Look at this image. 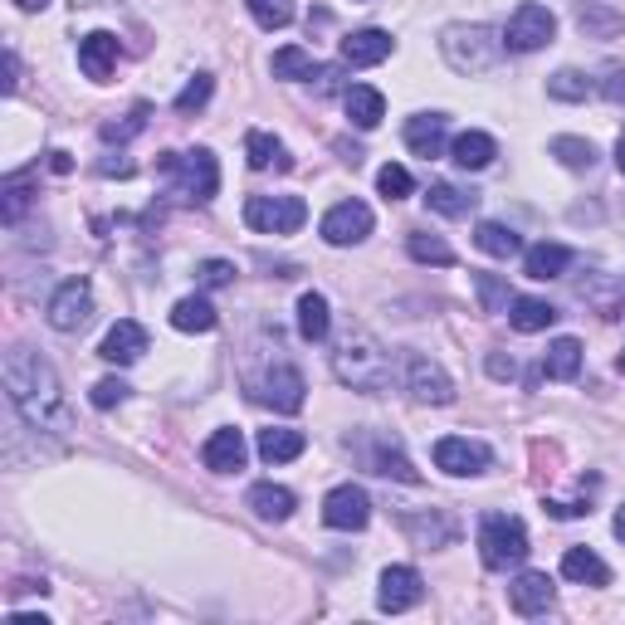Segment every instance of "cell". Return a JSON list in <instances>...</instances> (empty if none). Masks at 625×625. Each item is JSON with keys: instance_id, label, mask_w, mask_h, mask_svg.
I'll list each match as a JSON object with an SVG mask.
<instances>
[{"instance_id": "obj_26", "label": "cell", "mask_w": 625, "mask_h": 625, "mask_svg": "<svg viewBox=\"0 0 625 625\" xmlns=\"http://www.w3.org/2000/svg\"><path fill=\"white\" fill-rule=\"evenodd\" d=\"M450 156H455V166H460V172H484V166H494L498 142L488 138V132H460V138H455V148H450Z\"/></svg>"}, {"instance_id": "obj_25", "label": "cell", "mask_w": 625, "mask_h": 625, "mask_svg": "<svg viewBox=\"0 0 625 625\" xmlns=\"http://www.w3.org/2000/svg\"><path fill=\"white\" fill-rule=\"evenodd\" d=\"M567 264H571V249H567V245H547V239L523 255V274L538 279V284H547V279H562V274H567Z\"/></svg>"}, {"instance_id": "obj_23", "label": "cell", "mask_w": 625, "mask_h": 625, "mask_svg": "<svg viewBox=\"0 0 625 625\" xmlns=\"http://www.w3.org/2000/svg\"><path fill=\"white\" fill-rule=\"evenodd\" d=\"M342 108H347V118L357 122L362 132H372L381 118H387V98H381L372 83H352V89L342 93Z\"/></svg>"}, {"instance_id": "obj_53", "label": "cell", "mask_w": 625, "mask_h": 625, "mask_svg": "<svg viewBox=\"0 0 625 625\" xmlns=\"http://www.w3.org/2000/svg\"><path fill=\"white\" fill-rule=\"evenodd\" d=\"M616 166H621V176H625V132H621V142H616Z\"/></svg>"}, {"instance_id": "obj_19", "label": "cell", "mask_w": 625, "mask_h": 625, "mask_svg": "<svg viewBox=\"0 0 625 625\" xmlns=\"http://www.w3.org/2000/svg\"><path fill=\"white\" fill-rule=\"evenodd\" d=\"M342 64L352 69H372L381 64V59L391 55V35L387 30H352V35H342Z\"/></svg>"}, {"instance_id": "obj_5", "label": "cell", "mask_w": 625, "mask_h": 625, "mask_svg": "<svg viewBox=\"0 0 625 625\" xmlns=\"http://www.w3.org/2000/svg\"><path fill=\"white\" fill-rule=\"evenodd\" d=\"M156 166H162V172L176 181V191H181L186 201H196V205H205L215 191H221V166H215V156L205 148H196V152H162V156H156Z\"/></svg>"}, {"instance_id": "obj_39", "label": "cell", "mask_w": 625, "mask_h": 625, "mask_svg": "<svg viewBox=\"0 0 625 625\" xmlns=\"http://www.w3.org/2000/svg\"><path fill=\"white\" fill-rule=\"evenodd\" d=\"M552 156H557L562 166H571V172H591V166H597V148L581 138H552Z\"/></svg>"}, {"instance_id": "obj_16", "label": "cell", "mask_w": 625, "mask_h": 625, "mask_svg": "<svg viewBox=\"0 0 625 625\" xmlns=\"http://www.w3.org/2000/svg\"><path fill=\"white\" fill-rule=\"evenodd\" d=\"M401 528H405V538H411L415 547H450L455 543V518L445 514V508H431V514H401Z\"/></svg>"}, {"instance_id": "obj_14", "label": "cell", "mask_w": 625, "mask_h": 625, "mask_svg": "<svg viewBox=\"0 0 625 625\" xmlns=\"http://www.w3.org/2000/svg\"><path fill=\"white\" fill-rule=\"evenodd\" d=\"M421 597H425V581H421V571H415V567H387V571H381V591H377L381 611L401 616V611L421 606Z\"/></svg>"}, {"instance_id": "obj_22", "label": "cell", "mask_w": 625, "mask_h": 625, "mask_svg": "<svg viewBox=\"0 0 625 625\" xmlns=\"http://www.w3.org/2000/svg\"><path fill=\"white\" fill-rule=\"evenodd\" d=\"M445 113H415L411 122H405V148H411L415 156H425V162H431V156H440L445 152Z\"/></svg>"}, {"instance_id": "obj_36", "label": "cell", "mask_w": 625, "mask_h": 625, "mask_svg": "<svg viewBox=\"0 0 625 625\" xmlns=\"http://www.w3.org/2000/svg\"><path fill=\"white\" fill-rule=\"evenodd\" d=\"M405 249H411L415 264H440V269L455 264V249L445 245L440 235H431V231H411V235H405Z\"/></svg>"}, {"instance_id": "obj_52", "label": "cell", "mask_w": 625, "mask_h": 625, "mask_svg": "<svg viewBox=\"0 0 625 625\" xmlns=\"http://www.w3.org/2000/svg\"><path fill=\"white\" fill-rule=\"evenodd\" d=\"M103 176H132V162H98Z\"/></svg>"}, {"instance_id": "obj_32", "label": "cell", "mask_w": 625, "mask_h": 625, "mask_svg": "<svg viewBox=\"0 0 625 625\" xmlns=\"http://www.w3.org/2000/svg\"><path fill=\"white\" fill-rule=\"evenodd\" d=\"M474 201H479L474 191H460V186H450V181H435L431 191H425V205H431L435 215H450V221L474 211Z\"/></svg>"}, {"instance_id": "obj_45", "label": "cell", "mask_w": 625, "mask_h": 625, "mask_svg": "<svg viewBox=\"0 0 625 625\" xmlns=\"http://www.w3.org/2000/svg\"><path fill=\"white\" fill-rule=\"evenodd\" d=\"M196 284L201 288H231L235 284V264L231 259H201V264H196Z\"/></svg>"}, {"instance_id": "obj_37", "label": "cell", "mask_w": 625, "mask_h": 625, "mask_svg": "<svg viewBox=\"0 0 625 625\" xmlns=\"http://www.w3.org/2000/svg\"><path fill=\"white\" fill-rule=\"evenodd\" d=\"M547 93H552V98H562V103H581V98L597 93V83L581 74V69H557V74L547 79Z\"/></svg>"}, {"instance_id": "obj_44", "label": "cell", "mask_w": 625, "mask_h": 625, "mask_svg": "<svg viewBox=\"0 0 625 625\" xmlns=\"http://www.w3.org/2000/svg\"><path fill=\"white\" fill-rule=\"evenodd\" d=\"M211 89H215V79H211V74H196L181 93H176V113H201L205 103H211Z\"/></svg>"}, {"instance_id": "obj_27", "label": "cell", "mask_w": 625, "mask_h": 625, "mask_svg": "<svg viewBox=\"0 0 625 625\" xmlns=\"http://www.w3.org/2000/svg\"><path fill=\"white\" fill-rule=\"evenodd\" d=\"M245 504L255 508V518H264V523H284V518L294 514V494H288L284 484H255Z\"/></svg>"}, {"instance_id": "obj_47", "label": "cell", "mask_w": 625, "mask_h": 625, "mask_svg": "<svg viewBox=\"0 0 625 625\" xmlns=\"http://www.w3.org/2000/svg\"><path fill=\"white\" fill-rule=\"evenodd\" d=\"M142 128H148V108H138L128 122H108V128H103V142H128V138H138Z\"/></svg>"}, {"instance_id": "obj_54", "label": "cell", "mask_w": 625, "mask_h": 625, "mask_svg": "<svg viewBox=\"0 0 625 625\" xmlns=\"http://www.w3.org/2000/svg\"><path fill=\"white\" fill-rule=\"evenodd\" d=\"M15 5H20V10H45L49 0H15Z\"/></svg>"}, {"instance_id": "obj_13", "label": "cell", "mask_w": 625, "mask_h": 625, "mask_svg": "<svg viewBox=\"0 0 625 625\" xmlns=\"http://www.w3.org/2000/svg\"><path fill=\"white\" fill-rule=\"evenodd\" d=\"M322 239L328 245H362V239L372 235V205L362 201H338L328 215H322Z\"/></svg>"}, {"instance_id": "obj_12", "label": "cell", "mask_w": 625, "mask_h": 625, "mask_svg": "<svg viewBox=\"0 0 625 625\" xmlns=\"http://www.w3.org/2000/svg\"><path fill=\"white\" fill-rule=\"evenodd\" d=\"M488 445L469 440V435H445V440H435V469H445V474L464 479V474H484L488 469Z\"/></svg>"}, {"instance_id": "obj_34", "label": "cell", "mask_w": 625, "mask_h": 625, "mask_svg": "<svg viewBox=\"0 0 625 625\" xmlns=\"http://www.w3.org/2000/svg\"><path fill=\"white\" fill-rule=\"evenodd\" d=\"M215 322H221V318H215V308L205 304L201 294L181 298V304L172 308V328H176V332H211Z\"/></svg>"}, {"instance_id": "obj_24", "label": "cell", "mask_w": 625, "mask_h": 625, "mask_svg": "<svg viewBox=\"0 0 625 625\" xmlns=\"http://www.w3.org/2000/svg\"><path fill=\"white\" fill-rule=\"evenodd\" d=\"M308 450L304 431H288V425H274V431H259V460L264 464H288Z\"/></svg>"}, {"instance_id": "obj_50", "label": "cell", "mask_w": 625, "mask_h": 625, "mask_svg": "<svg viewBox=\"0 0 625 625\" xmlns=\"http://www.w3.org/2000/svg\"><path fill=\"white\" fill-rule=\"evenodd\" d=\"M342 79V69H318V93H332Z\"/></svg>"}, {"instance_id": "obj_29", "label": "cell", "mask_w": 625, "mask_h": 625, "mask_svg": "<svg viewBox=\"0 0 625 625\" xmlns=\"http://www.w3.org/2000/svg\"><path fill=\"white\" fill-rule=\"evenodd\" d=\"M245 162L255 166V172H264V166H279V172H288V156H284V142L274 138V132H245Z\"/></svg>"}, {"instance_id": "obj_42", "label": "cell", "mask_w": 625, "mask_h": 625, "mask_svg": "<svg viewBox=\"0 0 625 625\" xmlns=\"http://www.w3.org/2000/svg\"><path fill=\"white\" fill-rule=\"evenodd\" d=\"M245 5L264 30H284L294 20V0H245Z\"/></svg>"}, {"instance_id": "obj_4", "label": "cell", "mask_w": 625, "mask_h": 625, "mask_svg": "<svg viewBox=\"0 0 625 625\" xmlns=\"http://www.w3.org/2000/svg\"><path fill=\"white\" fill-rule=\"evenodd\" d=\"M479 557L488 571H508L528 562V528L514 514H484L479 523Z\"/></svg>"}, {"instance_id": "obj_46", "label": "cell", "mask_w": 625, "mask_h": 625, "mask_svg": "<svg viewBox=\"0 0 625 625\" xmlns=\"http://www.w3.org/2000/svg\"><path fill=\"white\" fill-rule=\"evenodd\" d=\"M128 391H132V387H128V381H122V377H103L98 387L89 391V401L98 405V411H113V405H122V401H128Z\"/></svg>"}, {"instance_id": "obj_49", "label": "cell", "mask_w": 625, "mask_h": 625, "mask_svg": "<svg viewBox=\"0 0 625 625\" xmlns=\"http://www.w3.org/2000/svg\"><path fill=\"white\" fill-rule=\"evenodd\" d=\"M601 93H606L611 103H625V69H621V64L606 69V83H601Z\"/></svg>"}, {"instance_id": "obj_51", "label": "cell", "mask_w": 625, "mask_h": 625, "mask_svg": "<svg viewBox=\"0 0 625 625\" xmlns=\"http://www.w3.org/2000/svg\"><path fill=\"white\" fill-rule=\"evenodd\" d=\"M49 172H59V176H64V172H74V162H69V152H49Z\"/></svg>"}, {"instance_id": "obj_30", "label": "cell", "mask_w": 625, "mask_h": 625, "mask_svg": "<svg viewBox=\"0 0 625 625\" xmlns=\"http://www.w3.org/2000/svg\"><path fill=\"white\" fill-rule=\"evenodd\" d=\"M581 372V342L577 338H557L552 347L543 352V377L552 381H571Z\"/></svg>"}, {"instance_id": "obj_21", "label": "cell", "mask_w": 625, "mask_h": 625, "mask_svg": "<svg viewBox=\"0 0 625 625\" xmlns=\"http://www.w3.org/2000/svg\"><path fill=\"white\" fill-rule=\"evenodd\" d=\"M201 460L211 474H235V469H245V435L239 431H215L211 440H205V450H201Z\"/></svg>"}, {"instance_id": "obj_33", "label": "cell", "mask_w": 625, "mask_h": 625, "mask_svg": "<svg viewBox=\"0 0 625 625\" xmlns=\"http://www.w3.org/2000/svg\"><path fill=\"white\" fill-rule=\"evenodd\" d=\"M332 328V312H328V298L322 294H304L298 298V338L304 342H322Z\"/></svg>"}, {"instance_id": "obj_35", "label": "cell", "mask_w": 625, "mask_h": 625, "mask_svg": "<svg viewBox=\"0 0 625 625\" xmlns=\"http://www.w3.org/2000/svg\"><path fill=\"white\" fill-rule=\"evenodd\" d=\"M474 245L484 249V255H494V259H514L518 249H523V239H518V231H508V225L484 221V225L474 231Z\"/></svg>"}, {"instance_id": "obj_31", "label": "cell", "mask_w": 625, "mask_h": 625, "mask_svg": "<svg viewBox=\"0 0 625 625\" xmlns=\"http://www.w3.org/2000/svg\"><path fill=\"white\" fill-rule=\"evenodd\" d=\"M508 322H514L518 332H547L552 322H557V308H552L547 298H514V304H508Z\"/></svg>"}, {"instance_id": "obj_1", "label": "cell", "mask_w": 625, "mask_h": 625, "mask_svg": "<svg viewBox=\"0 0 625 625\" xmlns=\"http://www.w3.org/2000/svg\"><path fill=\"white\" fill-rule=\"evenodd\" d=\"M5 396H10L15 415L30 425V431L64 435L69 425H74L69 421V401H64V387H59L55 367L30 347H10L5 352Z\"/></svg>"}, {"instance_id": "obj_17", "label": "cell", "mask_w": 625, "mask_h": 625, "mask_svg": "<svg viewBox=\"0 0 625 625\" xmlns=\"http://www.w3.org/2000/svg\"><path fill=\"white\" fill-rule=\"evenodd\" d=\"M304 391H308L304 372L298 367H274L264 377V387H259V401L274 405V411H284V415H294V411H304Z\"/></svg>"}, {"instance_id": "obj_9", "label": "cell", "mask_w": 625, "mask_h": 625, "mask_svg": "<svg viewBox=\"0 0 625 625\" xmlns=\"http://www.w3.org/2000/svg\"><path fill=\"white\" fill-rule=\"evenodd\" d=\"M357 460L372 469V474H381V479H401V484H421V469H415L411 460L401 455V445L391 440V435H362L357 445Z\"/></svg>"}, {"instance_id": "obj_15", "label": "cell", "mask_w": 625, "mask_h": 625, "mask_svg": "<svg viewBox=\"0 0 625 625\" xmlns=\"http://www.w3.org/2000/svg\"><path fill=\"white\" fill-rule=\"evenodd\" d=\"M142 352H148V328L132 318H118L108 328V338H103L98 357L113 362V367H132V362H142Z\"/></svg>"}, {"instance_id": "obj_28", "label": "cell", "mask_w": 625, "mask_h": 625, "mask_svg": "<svg viewBox=\"0 0 625 625\" xmlns=\"http://www.w3.org/2000/svg\"><path fill=\"white\" fill-rule=\"evenodd\" d=\"M562 577H567V581H587V587H606L611 567L591 547H567V557H562Z\"/></svg>"}, {"instance_id": "obj_8", "label": "cell", "mask_w": 625, "mask_h": 625, "mask_svg": "<svg viewBox=\"0 0 625 625\" xmlns=\"http://www.w3.org/2000/svg\"><path fill=\"white\" fill-rule=\"evenodd\" d=\"M49 328L55 332H79V328H89V318H93V284L89 279H69V284H59L55 288V298H49Z\"/></svg>"}, {"instance_id": "obj_48", "label": "cell", "mask_w": 625, "mask_h": 625, "mask_svg": "<svg viewBox=\"0 0 625 625\" xmlns=\"http://www.w3.org/2000/svg\"><path fill=\"white\" fill-rule=\"evenodd\" d=\"M488 377H494V381H514L518 377L514 357H504V352H488Z\"/></svg>"}, {"instance_id": "obj_38", "label": "cell", "mask_w": 625, "mask_h": 625, "mask_svg": "<svg viewBox=\"0 0 625 625\" xmlns=\"http://www.w3.org/2000/svg\"><path fill=\"white\" fill-rule=\"evenodd\" d=\"M269 69H274V79H312V74H318L312 55H308V49H298V45L279 49V55L269 59Z\"/></svg>"}, {"instance_id": "obj_7", "label": "cell", "mask_w": 625, "mask_h": 625, "mask_svg": "<svg viewBox=\"0 0 625 625\" xmlns=\"http://www.w3.org/2000/svg\"><path fill=\"white\" fill-rule=\"evenodd\" d=\"M552 35H557L552 10L538 5V0H523V5L508 15V25H504V49H514V55H533V49L552 45Z\"/></svg>"}, {"instance_id": "obj_3", "label": "cell", "mask_w": 625, "mask_h": 625, "mask_svg": "<svg viewBox=\"0 0 625 625\" xmlns=\"http://www.w3.org/2000/svg\"><path fill=\"white\" fill-rule=\"evenodd\" d=\"M440 55L450 59L455 74H488L504 59V39L488 25H450L440 35Z\"/></svg>"}, {"instance_id": "obj_43", "label": "cell", "mask_w": 625, "mask_h": 625, "mask_svg": "<svg viewBox=\"0 0 625 625\" xmlns=\"http://www.w3.org/2000/svg\"><path fill=\"white\" fill-rule=\"evenodd\" d=\"M377 191L387 196V201H405V196L415 191V181H411V172H405V166H396V162H387L377 172Z\"/></svg>"}, {"instance_id": "obj_2", "label": "cell", "mask_w": 625, "mask_h": 625, "mask_svg": "<svg viewBox=\"0 0 625 625\" xmlns=\"http://www.w3.org/2000/svg\"><path fill=\"white\" fill-rule=\"evenodd\" d=\"M332 377L352 391L377 396L391 387V357L367 328H347L338 338V347H332Z\"/></svg>"}, {"instance_id": "obj_11", "label": "cell", "mask_w": 625, "mask_h": 625, "mask_svg": "<svg viewBox=\"0 0 625 625\" xmlns=\"http://www.w3.org/2000/svg\"><path fill=\"white\" fill-rule=\"evenodd\" d=\"M322 523L338 528V533H362L372 523V498L357 484H338L322 498Z\"/></svg>"}, {"instance_id": "obj_56", "label": "cell", "mask_w": 625, "mask_h": 625, "mask_svg": "<svg viewBox=\"0 0 625 625\" xmlns=\"http://www.w3.org/2000/svg\"><path fill=\"white\" fill-rule=\"evenodd\" d=\"M616 367H621V372H625V352H621V362H616Z\"/></svg>"}, {"instance_id": "obj_18", "label": "cell", "mask_w": 625, "mask_h": 625, "mask_svg": "<svg viewBox=\"0 0 625 625\" xmlns=\"http://www.w3.org/2000/svg\"><path fill=\"white\" fill-rule=\"evenodd\" d=\"M113 64H118V35H108V30H93V35L79 39V69L93 83H108Z\"/></svg>"}, {"instance_id": "obj_6", "label": "cell", "mask_w": 625, "mask_h": 625, "mask_svg": "<svg viewBox=\"0 0 625 625\" xmlns=\"http://www.w3.org/2000/svg\"><path fill=\"white\" fill-rule=\"evenodd\" d=\"M308 205L298 196H249L245 201V225L255 235H294L304 231Z\"/></svg>"}, {"instance_id": "obj_41", "label": "cell", "mask_w": 625, "mask_h": 625, "mask_svg": "<svg viewBox=\"0 0 625 625\" xmlns=\"http://www.w3.org/2000/svg\"><path fill=\"white\" fill-rule=\"evenodd\" d=\"M474 288H479V304H484V312H508V304H514L508 279H498V274H474Z\"/></svg>"}, {"instance_id": "obj_10", "label": "cell", "mask_w": 625, "mask_h": 625, "mask_svg": "<svg viewBox=\"0 0 625 625\" xmlns=\"http://www.w3.org/2000/svg\"><path fill=\"white\" fill-rule=\"evenodd\" d=\"M405 391L425 405H450L455 401V381L445 377V367L425 352H405Z\"/></svg>"}, {"instance_id": "obj_40", "label": "cell", "mask_w": 625, "mask_h": 625, "mask_svg": "<svg viewBox=\"0 0 625 625\" xmlns=\"http://www.w3.org/2000/svg\"><path fill=\"white\" fill-rule=\"evenodd\" d=\"M5 205H0V211H5V225H20V215L30 211V172H15V176H5Z\"/></svg>"}, {"instance_id": "obj_55", "label": "cell", "mask_w": 625, "mask_h": 625, "mask_svg": "<svg viewBox=\"0 0 625 625\" xmlns=\"http://www.w3.org/2000/svg\"><path fill=\"white\" fill-rule=\"evenodd\" d=\"M616 538L625 543V504H621V514H616Z\"/></svg>"}, {"instance_id": "obj_20", "label": "cell", "mask_w": 625, "mask_h": 625, "mask_svg": "<svg viewBox=\"0 0 625 625\" xmlns=\"http://www.w3.org/2000/svg\"><path fill=\"white\" fill-rule=\"evenodd\" d=\"M508 606L518 611V616H543V611L552 606V577L547 571H523V577L508 587Z\"/></svg>"}]
</instances>
